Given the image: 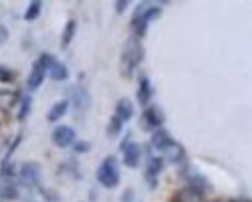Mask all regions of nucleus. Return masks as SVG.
Returning a JSON list of instances; mask_svg holds the SVG:
<instances>
[{
  "label": "nucleus",
  "instance_id": "1",
  "mask_svg": "<svg viewBox=\"0 0 252 202\" xmlns=\"http://www.w3.org/2000/svg\"><path fill=\"white\" fill-rule=\"evenodd\" d=\"M145 49L141 41L132 36L125 41L121 59H120V72L125 77L130 79L136 67L144 60Z\"/></svg>",
  "mask_w": 252,
  "mask_h": 202
},
{
  "label": "nucleus",
  "instance_id": "2",
  "mask_svg": "<svg viewBox=\"0 0 252 202\" xmlns=\"http://www.w3.org/2000/svg\"><path fill=\"white\" fill-rule=\"evenodd\" d=\"M96 179L107 189H112L119 184V164L115 156L109 155L102 160L96 169Z\"/></svg>",
  "mask_w": 252,
  "mask_h": 202
},
{
  "label": "nucleus",
  "instance_id": "3",
  "mask_svg": "<svg viewBox=\"0 0 252 202\" xmlns=\"http://www.w3.org/2000/svg\"><path fill=\"white\" fill-rule=\"evenodd\" d=\"M130 135H126L121 143L123 151V164L129 168H136L140 163L141 148L138 143L129 141Z\"/></svg>",
  "mask_w": 252,
  "mask_h": 202
},
{
  "label": "nucleus",
  "instance_id": "4",
  "mask_svg": "<svg viewBox=\"0 0 252 202\" xmlns=\"http://www.w3.org/2000/svg\"><path fill=\"white\" fill-rule=\"evenodd\" d=\"M76 138L75 130L65 124L57 125L52 133H51V140L53 144L59 148H66L71 145Z\"/></svg>",
  "mask_w": 252,
  "mask_h": 202
},
{
  "label": "nucleus",
  "instance_id": "5",
  "mask_svg": "<svg viewBox=\"0 0 252 202\" xmlns=\"http://www.w3.org/2000/svg\"><path fill=\"white\" fill-rule=\"evenodd\" d=\"M163 167H164V162L162 158L160 157L149 158L147 162L145 177L150 189L154 190L158 186V180L157 176L161 172V170L163 169Z\"/></svg>",
  "mask_w": 252,
  "mask_h": 202
},
{
  "label": "nucleus",
  "instance_id": "6",
  "mask_svg": "<svg viewBox=\"0 0 252 202\" xmlns=\"http://www.w3.org/2000/svg\"><path fill=\"white\" fill-rule=\"evenodd\" d=\"M164 120L165 117L162 111L156 105H151L150 107H148L141 117L142 126L147 130H152L159 127L164 122Z\"/></svg>",
  "mask_w": 252,
  "mask_h": 202
},
{
  "label": "nucleus",
  "instance_id": "7",
  "mask_svg": "<svg viewBox=\"0 0 252 202\" xmlns=\"http://www.w3.org/2000/svg\"><path fill=\"white\" fill-rule=\"evenodd\" d=\"M69 95L75 109L78 111H85L88 109L91 104V97L85 87L81 85L73 86L70 88Z\"/></svg>",
  "mask_w": 252,
  "mask_h": 202
},
{
  "label": "nucleus",
  "instance_id": "8",
  "mask_svg": "<svg viewBox=\"0 0 252 202\" xmlns=\"http://www.w3.org/2000/svg\"><path fill=\"white\" fill-rule=\"evenodd\" d=\"M20 176L27 186L37 185L40 179L39 165L34 162L25 163L20 169Z\"/></svg>",
  "mask_w": 252,
  "mask_h": 202
},
{
  "label": "nucleus",
  "instance_id": "9",
  "mask_svg": "<svg viewBox=\"0 0 252 202\" xmlns=\"http://www.w3.org/2000/svg\"><path fill=\"white\" fill-rule=\"evenodd\" d=\"M45 72H46L45 68L37 60H35L32 63L31 73L27 80L28 88L31 91H35L41 86L45 77Z\"/></svg>",
  "mask_w": 252,
  "mask_h": 202
},
{
  "label": "nucleus",
  "instance_id": "10",
  "mask_svg": "<svg viewBox=\"0 0 252 202\" xmlns=\"http://www.w3.org/2000/svg\"><path fill=\"white\" fill-rule=\"evenodd\" d=\"M204 193L191 187L187 186L178 190L172 197V202H203Z\"/></svg>",
  "mask_w": 252,
  "mask_h": 202
},
{
  "label": "nucleus",
  "instance_id": "11",
  "mask_svg": "<svg viewBox=\"0 0 252 202\" xmlns=\"http://www.w3.org/2000/svg\"><path fill=\"white\" fill-rule=\"evenodd\" d=\"M175 140L170 136L167 130L159 128L152 136L151 143L158 151L164 152L169 146H171Z\"/></svg>",
  "mask_w": 252,
  "mask_h": 202
},
{
  "label": "nucleus",
  "instance_id": "12",
  "mask_svg": "<svg viewBox=\"0 0 252 202\" xmlns=\"http://www.w3.org/2000/svg\"><path fill=\"white\" fill-rule=\"evenodd\" d=\"M134 114V105L129 98H121L115 106V114L122 122L128 121Z\"/></svg>",
  "mask_w": 252,
  "mask_h": 202
},
{
  "label": "nucleus",
  "instance_id": "13",
  "mask_svg": "<svg viewBox=\"0 0 252 202\" xmlns=\"http://www.w3.org/2000/svg\"><path fill=\"white\" fill-rule=\"evenodd\" d=\"M152 95H153V88L149 78H147L146 76L141 77L139 79V88L137 91L138 102L143 106L147 105L151 101Z\"/></svg>",
  "mask_w": 252,
  "mask_h": 202
},
{
  "label": "nucleus",
  "instance_id": "14",
  "mask_svg": "<svg viewBox=\"0 0 252 202\" xmlns=\"http://www.w3.org/2000/svg\"><path fill=\"white\" fill-rule=\"evenodd\" d=\"M183 174H184V176H186V178L190 184L189 186H191L203 193L211 187L209 181L203 174H200L198 172H192L188 168H185V171L183 172Z\"/></svg>",
  "mask_w": 252,
  "mask_h": 202
},
{
  "label": "nucleus",
  "instance_id": "15",
  "mask_svg": "<svg viewBox=\"0 0 252 202\" xmlns=\"http://www.w3.org/2000/svg\"><path fill=\"white\" fill-rule=\"evenodd\" d=\"M47 70L49 71V77L54 81H64L69 77V72L65 64L58 61L55 57L49 64Z\"/></svg>",
  "mask_w": 252,
  "mask_h": 202
},
{
  "label": "nucleus",
  "instance_id": "16",
  "mask_svg": "<svg viewBox=\"0 0 252 202\" xmlns=\"http://www.w3.org/2000/svg\"><path fill=\"white\" fill-rule=\"evenodd\" d=\"M68 106H69V101L68 100H61V101H56L55 103H53V105L50 107V109L47 113L48 121L55 122L58 119H60L67 112Z\"/></svg>",
  "mask_w": 252,
  "mask_h": 202
},
{
  "label": "nucleus",
  "instance_id": "17",
  "mask_svg": "<svg viewBox=\"0 0 252 202\" xmlns=\"http://www.w3.org/2000/svg\"><path fill=\"white\" fill-rule=\"evenodd\" d=\"M164 153L166 154L167 160L173 164H178V163L182 162L186 156L184 147L182 146V144H180L176 141L171 146H169L164 151Z\"/></svg>",
  "mask_w": 252,
  "mask_h": 202
},
{
  "label": "nucleus",
  "instance_id": "18",
  "mask_svg": "<svg viewBox=\"0 0 252 202\" xmlns=\"http://www.w3.org/2000/svg\"><path fill=\"white\" fill-rule=\"evenodd\" d=\"M76 29H77V23L74 19H70L65 27L64 30L62 32V35H61V48L62 49H66L70 43L73 40V37L76 34Z\"/></svg>",
  "mask_w": 252,
  "mask_h": 202
},
{
  "label": "nucleus",
  "instance_id": "19",
  "mask_svg": "<svg viewBox=\"0 0 252 202\" xmlns=\"http://www.w3.org/2000/svg\"><path fill=\"white\" fill-rule=\"evenodd\" d=\"M41 6H42V2L39 0H34L32 1L30 3V5L28 6L25 14H24V19L26 21H33L35 20L41 11Z\"/></svg>",
  "mask_w": 252,
  "mask_h": 202
},
{
  "label": "nucleus",
  "instance_id": "20",
  "mask_svg": "<svg viewBox=\"0 0 252 202\" xmlns=\"http://www.w3.org/2000/svg\"><path fill=\"white\" fill-rule=\"evenodd\" d=\"M122 126H123V122L116 115H112L109 118L108 124L106 126V132L108 136L110 137L118 136L122 130Z\"/></svg>",
  "mask_w": 252,
  "mask_h": 202
},
{
  "label": "nucleus",
  "instance_id": "21",
  "mask_svg": "<svg viewBox=\"0 0 252 202\" xmlns=\"http://www.w3.org/2000/svg\"><path fill=\"white\" fill-rule=\"evenodd\" d=\"M32 97L29 95L24 96L21 101V106H20V110L18 113V118L20 120H24L29 116V114L31 113V110H32Z\"/></svg>",
  "mask_w": 252,
  "mask_h": 202
},
{
  "label": "nucleus",
  "instance_id": "22",
  "mask_svg": "<svg viewBox=\"0 0 252 202\" xmlns=\"http://www.w3.org/2000/svg\"><path fill=\"white\" fill-rule=\"evenodd\" d=\"M92 149V144L86 140H80L76 142L73 146V150L79 154H85L90 152Z\"/></svg>",
  "mask_w": 252,
  "mask_h": 202
},
{
  "label": "nucleus",
  "instance_id": "23",
  "mask_svg": "<svg viewBox=\"0 0 252 202\" xmlns=\"http://www.w3.org/2000/svg\"><path fill=\"white\" fill-rule=\"evenodd\" d=\"M1 196L6 199H14L18 196V191L13 185H6L1 190Z\"/></svg>",
  "mask_w": 252,
  "mask_h": 202
},
{
  "label": "nucleus",
  "instance_id": "24",
  "mask_svg": "<svg viewBox=\"0 0 252 202\" xmlns=\"http://www.w3.org/2000/svg\"><path fill=\"white\" fill-rule=\"evenodd\" d=\"M121 202H137L134 190L131 187L126 188L121 195Z\"/></svg>",
  "mask_w": 252,
  "mask_h": 202
},
{
  "label": "nucleus",
  "instance_id": "25",
  "mask_svg": "<svg viewBox=\"0 0 252 202\" xmlns=\"http://www.w3.org/2000/svg\"><path fill=\"white\" fill-rule=\"evenodd\" d=\"M129 4H130V1H128V0H118V1H115V4H114L115 12L118 15L123 14L125 12V10L128 8Z\"/></svg>",
  "mask_w": 252,
  "mask_h": 202
},
{
  "label": "nucleus",
  "instance_id": "26",
  "mask_svg": "<svg viewBox=\"0 0 252 202\" xmlns=\"http://www.w3.org/2000/svg\"><path fill=\"white\" fill-rule=\"evenodd\" d=\"M12 80H13L12 73L3 67H0V82L8 83V82H11Z\"/></svg>",
  "mask_w": 252,
  "mask_h": 202
},
{
  "label": "nucleus",
  "instance_id": "27",
  "mask_svg": "<svg viewBox=\"0 0 252 202\" xmlns=\"http://www.w3.org/2000/svg\"><path fill=\"white\" fill-rule=\"evenodd\" d=\"M210 202H219V201H210Z\"/></svg>",
  "mask_w": 252,
  "mask_h": 202
}]
</instances>
